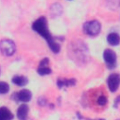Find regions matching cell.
Returning a JSON list of instances; mask_svg holds the SVG:
<instances>
[{"label":"cell","instance_id":"2e32d148","mask_svg":"<svg viewBox=\"0 0 120 120\" xmlns=\"http://www.w3.org/2000/svg\"><path fill=\"white\" fill-rule=\"evenodd\" d=\"M117 120H120V119H117Z\"/></svg>","mask_w":120,"mask_h":120},{"label":"cell","instance_id":"3957f363","mask_svg":"<svg viewBox=\"0 0 120 120\" xmlns=\"http://www.w3.org/2000/svg\"><path fill=\"white\" fill-rule=\"evenodd\" d=\"M16 51L15 43L10 39H2L0 41V52L5 56H11Z\"/></svg>","mask_w":120,"mask_h":120},{"label":"cell","instance_id":"30bf717a","mask_svg":"<svg viewBox=\"0 0 120 120\" xmlns=\"http://www.w3.org/2000/svg\"><path fill=\"white\" fill-rule=\"evenodd\" d=\"M13 118L12 112L6 107L0 108V120H11Z\"/></svg>","mask_w":120,"mask_h":120},{"label":"cell","instance_id":"277c9868","mask_svg":"<svg viewBox=\"0 0 120 120\" xmlns=\"http://www.w3.org/2000/svg\"><path fill=\"white\" fill-rule=\"evenodd\" d=\"M103 58H104V62H105L108 68L112 69L115 68V66H116V54L112 50H110V49L105 50L103 52Z\"/></svg>","mask_w":120,"mask_h":120},{"label":"cell","instance_id":"5b68a950","mask_svg":"<svg viewBox=\"0 0 120 120\" xmlns=\"http://www.w3.org/2000/svg\"><path fill=\"white\" fill-rule=\"evenodd\" d=\"M107 84L111 92H115L120 84V75L117 73H112L107 79Z\"/></svg>","mask_w":120,"mask_h":120},{"label":"cell","instance_id":"9a60e30c","mask_svg":"<svg viewBox=\"0 0 120 120\" xmlns=\"http://www.w3.org/2000/svg\"><path fill=\"white\" fill-rule=\"evenodd\" d=\"M97 102H98V104L100 105V106H104V105H106V104H107V98H106V96H104V95L99 96V97L98 98Z\"/></svg>","mask_w":120,"mask_h":120},{"label":"cell","instance_id":"7a4b0ae2","mask_svg":"<svg viewBox=\"0 0 120 120\" xmlns=\"http://www.w3.org/2000/svg\"><path fill=\"white\" fill-rule=\"evenodd\" d=\"M100 29H101V25L99 22L97 20L86 22L83 24V32L88 36H92V37L98 36L100 32Z\"/></svg>","mask_w":120,"mask_h":120},{"label":"cell","instance_id":"8992f818","mask_svg":"<svg viewBox=\"0 0 120 120\" xmlns=\"http://www.w3.org/2000/svg\"><path fill=\"white\" fill-rule=\"evenodd\" d=\"M48 64H49V59L48 58H44L40 61L39 63V66L38 68V73L41 76L43 75H47V74H50L52 72L51 68L48 67Z\"/></svg>","mask_w":120,"mask_h":120},{"label":"cell","instance_id":"9c48e42d","mask_svg":"<svg viewBox=\"0 0 120 120\" xmlns=\"http://www.w3.org/2000/svg\"><path fill=\"white\" fill-rule=\"evenodd\" d=\"M28 114V106L26 104H22L18 108L17 117L19 120H25Z\"/></svg>","mask_w":120,"mask_h":120},{"label":"cell","instance_id":"6da1fadb","mask_svg":"<svg viewBox=\"0 0 120 120\" xmlns=\"http://www.w3.org/2000/svg\"><path fill=\"white\" fill-rule=\"evenodd\" d=\"M32 28L35 32L38 33L42 38H44L47 41L51 40L52 37L51 36L49 29H48V24H47V19L44 17H40L38 20H36L33 22Z\"/></svg>","mask_w":120,"mask_h":120},{"label":"cell","instance_id":"7c38bea8","mask_svg":"<svg viewBox=\"0 0 120 120\" xmlns=\"http://www.w3.org/2000/svg\"><path fill=\"white\" fill-rule=\"evenodd\" d=\"M76 83V80L75 79H59L57 81V85L59 88H62L64 86H70V85H74Z\"/></svg>","mask_w":120,"mask_h":120},{"label":"cell","instance_id":"4fadbf2b","mask_svg":"<svg viewBox=\"0 0 120 120\" xmlns=\"http://www.w3.org/2000/svg\"><path fill=\"white\" fill-rule=\"evenodd\" d=\"M48 42V45H49V47H50V49L54 52V53H57L59 51H60V45L54 40V38H52L51 40H49V41H47Z\"/></svg>","mask_w":120,"mask_h":120},{"label":"cell","instance_id":"8fae6325","mask_svg":"<svg viewBox=\"0 0 120 120\" xmlns=\"http://www.w3.org/2000/svg\"><path fill=\"white\" fill-rule=\"evenodd\" d=\"M28 80L26 77L24 76H20V75H16L12 78V82L16 85H19V86H23L27 83Z\"/></svg>","mask_w":120,"mask_h":120},{"label":"cell","instance_id":"ba28073f","mask_svg":"<svg viewBox=\"0 0 120 120\" xmlns=\"http://www.w3.org/2000/svg\"><path fill=\"white\" fill-rule=\"evenodd\" d=\"M107 41L112 46H117L120 43V36L117 33L112 32L107 36Z\"/></svg>","mask_w":120,"mask_h":120},{"label":"cell","instance_id":"5bb4252c","mask_svg":"<svg viewBox=\"0 0 120 120\" xmlns=\"http://www.w3.org/2000/svg\"><path fill=\"white\" fill-rule=\"evenodd\" d=\"M9 90V86L5 82H0V94H6Z\"/></svg>","mask_w":120,"mask_h":120},{"label":"cell","instance_id":"52a82bcc","mask_svg":"<svg viewBox=\"0 0 120 120\" xmlns=\"http://www.w3.org/2000/svg\"><path fill=\"white\" fill-rule=\"evenodd\" d=\"M15 96L18 98V100L22 102H28L32 98V93L27 89H22L19 93L15 94Z\"/></svg>","mask_w":120,"mask_h":120}]
</instances>
